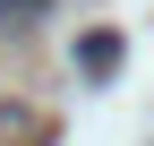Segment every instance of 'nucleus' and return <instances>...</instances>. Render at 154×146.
I'll use <instances>...</instances> for the list:
<instances>
[{
    "instance_id": "1",
    "label": "nucleus",
    "mask_w": 154,
    "mask_h": 146,
    "mask_svg": "<svg viewBox=\"0 0 154 146\" xmlns=\"http://www.w3.org/2000/svg\"><path fill=\"white\" fill-rule=\"evenodd\" d=\"M77 69H86V78L120 69V34H86V43H77Z\"/></svg>"
},
{
    "instance_id": "2",
    "label": "nucleus",
    "mask_w": 154,
    "mask_h": 146,
    "mask_svg": "<svg viewBox=\"0 0 154 146\" xmlns=\"http://www.w3.org/2000/svg\"><path fill=\"white\" fill-rule=\"evenodd\" d=\"M34 17H51V0H0V26H34Z\"/></svg>"
}]
</instances>
